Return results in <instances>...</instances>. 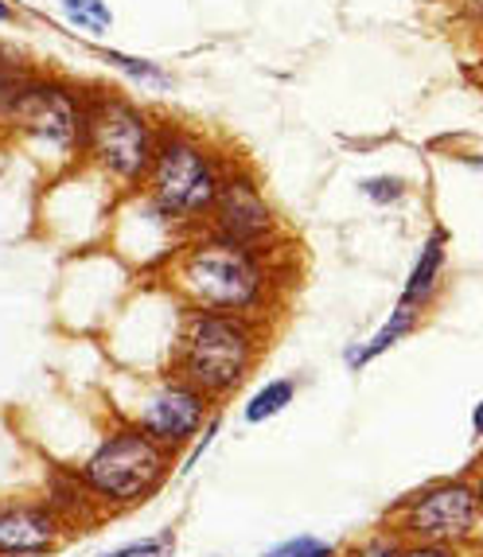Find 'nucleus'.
Instances as JSON below:
<instances>
[{
  "label": "nucleus",
  "mask_w": 483,
  "mask_h": 557,
  "mask_svg": "<svg viewBox=\"0 0 483 557\" xmlns=\"http://www.w3.org/2000/svg\"><path fill=\"white\" fill-rule=\"evenodd\" d=\"M168 285L191 308L270 320L285 297L288 265H281L277 250L258 253L196 231L168 261Z\"/></svg>",
  "instance_id": "nucleus-1"
},
{
  "label": "nucleus",
  "mask_w": 483,
  "mask_h": 557,
  "mask_svg": "<svg viewBox=\"0 0 483 557\" xmlns=\"http://www.w3.org/2000/svg\"><path fill=\"white\" fill-rule=\"evenodd\" d=\"M265 344H270L265 320L184 305L168 347V371L207 394L214 406H223L246 386L265 355Z\"/></svg>",
  "instance_id": "nucleus-2"
},
{
  "label": "nucleus",
  "mask_w": 483,
  "mask_h": 557,
  "mask_svg": "<svg viewBox=\"0 0 483 557\" xmlns=\"http://www.w3.org/2000/svg\"><path fill=\"white\" fill-rule=\"evenodd\" d=\"M172 468H176V453L145 437L129 421H117L71 472L98 503V511L113 519V515L137 511L149 499H157L160 487L172 480Z\"/></svg>",
  "instance_id": "nucleus-3"
},
{
  "label": "nucleus",
  "mask_w": 483,
  "mask_h": 557,
  "mask_svg": "<svg viewBox=\"0 0 483 557\" xmlns=\"http://www.w3.org/2000/svg\"><path fill=\"white\" fill-rule=\"evenodd\" d=\"M226 164L199 133L184 125H160L157 152H152L149 176L140 184L149 207H157L168 223H176L184 234H196L211 211Z\"/></svg>",
  "instance_id": "nucleus-4"
},
{
  "label": "nucleus",
  "mask_w": 483,
  "mask_h": 557,
  "mask_svg": "<svg viewBox=\"0 0 483 557\" xmlns=\"http://www.w3.org/2000/svg\"><path fill=\"white\" fill-rule=\"evenodd\" d=\"M382 522L401 542H441V546L480 549L483 492L475 480V465L460 475H441V480H429L406 492Z\"/></svg>",
  "instance_id": "nucleus-5"
},
{
  "label": "nucleus",
  "mask_w": 483,
  "mask_h": 557,
  "mask_svg": "<svg viewBox=\"0 0 483 557\" xmlns=\"http://www.w3.org/2000/svg\"><path fill=\"white\" fill-rule=\"evenodd\" d=\"M157 133L160 125L152 121L149 110H140L137 102H129V98H121L113 90L90 86L83 157H90V164L106 180H113L125 191L145 184L152 152H157Z\"/></svg>",
  "instance_id": "nucleus-6"
},
{
  "label": "nucleus",
  "mask_w": 483,
  "mask_h": 557,
  "mask_svg": "<svg viewBox=\"0 0 483 557\" xmlns=\"http://www.w3.org/2000/svg\"><path fill=\"white\" fill-rule=\"evenodd\" d=\"M86 102H90V86L59 75H36L12 106L9 125H16V133L32 137L39 149L55 157H83Z\"/></svg>",
  "instance_id": "nucleus-7"
},
{
  "label": "nucleus",
  "mask_w": 483,
  "mask_h": 557,
  "mask_svg": "<svg viewBox=\"0 0 483 557\" xmlns=\"http://www.w3.org/2000/svg\"><path fill=\"white\" fill-rule=\"evenodd\" d=\"M199 231L214 234V238H223V242H234V246H246V250H258V253L281 250L277 211H273L265 191H261L258 176L238 164H226L219 196H214L211 211H207Z\"/></svg>",
  "instance_id": "nucleus-8"
},
{
  "label": "nucleus",
  "mask_w": 483,
  "mask_h": 557,
  "mask_svg": "<svg viewBox=\"0 0 483 557\" xmlns=\"http://www.w3.org/2000/svg\"><path fill=\"white\" fill-rule=\"evenodd\" d=\"M214 413H219V406H214L207 394H199L196 386H187L179 374L168 371L140 391L137 409L121 421L137 425L145 437H152L157 445H164L168 453L179 456L199 433H203V425Z\"/></svg>",
  "instance_id": "nucleus-9"
},
{
  "label": "nucleus",
  "mask_w": 483,
  "mask_h": 557,
  "mask_svg": "<svg viewBox=\"0 0 483 557\" xmlns=\"http://www.w3.org/2000/svg\"><path fill=\"white\" fill-rule=\"evenodd\" d=\"M71 539L44 499H0V557H55Z\"/></svg>",
  "instance_id": "nucleus-10"
},
{
  "label": "nucleus",
  "mask_w": 483,
  "mask_h": 557,
  "mask_svg": "<svg viewBox=\"0 0 483 557\" xmlns=\"http://www.w3.org/2000/svg\"><path fill=\"white\" fill-rule=\"evenodd\" d=\"M448 246H453V238H448L445 226H433V231H429V238L421 242V250H418V258H413V265H409L406 285H401V293H398V305L413 308V312H421V317L437 305V297L445 293Z\"/></svg>",
  "instance_id": "nucleus-11"
},
{
  "label": "nucleus",
  "mask_w": 483,
  "mask_h": 557,
  "mask_svg": "<svg viewBox=\"0 0 483 557\" xmlns=\"http://www.w3.org/2000/svg\"><path fill=\"white\" fill-rule=\"evenodd\" d=\"M44 503L66 522V530H71V534L106 522V515L98 511V503L90 499V492L78 483V475L71 472V468H55V472L47 475V480H44Z\"/></svg>",
  "instance_id": "nucleus-12"
},
{
  "label": "nucleus",
  "mask_w": 483,
  "mask_h": 557,
  "mask_svg": "<svg viewBox=\"0 0 483 557\" xmlns=\"http://www.w3.org/2000/svg\"><path fill=\"white\" fill-rule=\"evenodd\" d=\"M421 312H413V308H406V305H394L391 308V317L382 320V327L374 335H367L362 344H347V351H344V367L351 374H362L367 367H371L374 359H382V355L391 351V347H398L401 339H409V335L418 332L421 327Z\"/></svg>",
  "instance_id": "nucleus-13"
},
{
  "label": "nucleus",
  "mask_w": 483,
  "mask_h": 557,
  "mask_svg": "<svg viewBox=\"0 0 483 557\" xmlns=\"http://www.w3.org/2000/svg\"><path fill=\"white\" fill-rule=\"evenodd\" d=\"M297 379H270L265 386H258V391L246 398V406H242V421L246 425H265V421L281 418L293 401H297Z\"/></svg>",
  "instance_id": "nucleus-14"
},
{
  "label": "nucleus",
  "mask_w": 483,
  "mask_h": 557,
  "mask_svg": "<svg viewBox=\"0 0 483 557\" xmlns=\"http://www.w3.org/2000/svg\"><path fill=\"white\" fill-rule=\"evenodd\" d=\"M39 71L28 63L24 55H12L0 47V121H9L12 106L20 102V94L28 90V83L36 78Z\"/></svg>",
  "instance_id": "nucleus-15"
},
{
  "label": "nucleus",
  "mask_w": 483,
  "mask_h": 557,
  "mask_svg": "<svg viewBox=\"0 0 483 557\" xmlns=\"http://www.w3.org/2000/svg\"><path fill=\"white\" fill-rule=\"evenodd\" d=\"M94 55L102 59V63H110L113 71H121V75H129L133 83H145V86H172L168 71H164L160 63H152V59L125 55V51H110V47H94Z\"/></svg>",
  "instance_id": "nucleus-16"
},
{
  "label": "nucleus",
  "mask_w": 483,
  "mask_h": 557,
  "mask_svg": "<svg viewBox=\"0 0 483 557\" xmlns=\"http://www.w3.org/2000/svg\"><path fill=\"white\" fill-rule=\"evenodd\" d=\"M59 12L71 28L90 32V36H102L113 28V12L106 0H59Z\"/></svg>",
  "instance_id": "nucleus-17"
},
{
  "label": "nucleus",
  "mask_w": 483,
  "mask_h": 557,
  "mask_svg": "<svg viewBox=\"0 0 483 557\" xmlns=\"http://www.w3.org/2000/svg\"><path fill=\"white\" fill-rule=\"evenodd\" d=\"M401 549H406V542L382 522V527L367 530L362 539H355L347 549H339V557H401Z\"/></svg>",
  "instance_id": "nucleus-18"
},
{
  "label": "nucleus",
  "mask_w": 483,
  "mask_h": 557,
  "mask_svg": "<svg viewBox=\"0 0 483 557\" xmlns=\"http://www.w3.org/2000/svg\"><path fill=\"white\" fill-rule=\"evenodd\" d=\"M176 554V530L164 527L149 539H133V542H121V546L102 549L98 557H172Z\"/></svg>",
  "instance_id": "nucleus-19"
},
{
  "label": "nucleus",
  "mask_w": 483,
  "mask_h": 557,
  "mask_svg": "<svg viewBox=\"0 0 483 557\" xmlns=\"http://www.w3.org/2000/svg\"><path fill=\"white\" fill-rule=\"evenodd\" d=\"M261 557H339V546L320 534H293V539H281L270 549H261Z\"/></svg>",
  "instance_id": "nucleus-20"
},
{
  "label": "nucleus",
  "mask_w": 483,
  "mask_h": 557,
  "mask_svg": "<svg viewBox=\"0 0 483 557\" xmlns=\"http://www.w3.org/2000/svg\"><path fill=\"white\" fill-rule=\"evenodd\" d=\"M409 191V184L401 176H367L359 180V196L374 207H391V203H401Z\"/></svg>",
  "instance_id": "nucleus-21"
},
{
  "label": "nucleus",
  "mask_w": 483,
  "mask_h": 557,
  "mask_svg": "<svg viewBox=\"0 0 483 557\" xmlns=\"http://www.w3.org/2000/svg\"><path fill=\"white\" fill-rule=\"evenodd\" d=\"M401 557H480V549L465 546H441V542H406Z\"/></svg>",
  "instance_id": "nucleus-22"
},
{
  "label": "nucleus",
  "mask_w": 483,
  "mask_h": 557,
  "mask_svg": "<svg viewBox=\"0 0 483 557\" xmlns=\"http://www.w3.org/2000/svg\"><path fill=\"white\" fill-rule=\"evenodd\" d=\"M0 24H16V9H12L9 0H0Z\"/></svg>",
  "instance_id": "nucleus-23"
}]
</instances>
